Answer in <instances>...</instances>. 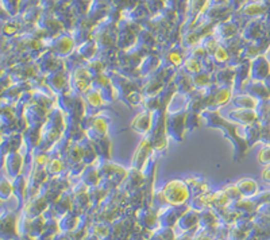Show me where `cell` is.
<instances>
[{
    "instance_id": "30bf717a",
    "label": "cell",
    "mask_w": 270,
    "mask_h": 240,
    "mask_svg": "<svg viewBox=\"0 0 270 240\" xmlns=\"http://www.w3.org/2000/svg\"><path fill=\"white\" fill-rule=\"evenodd\" d=\"M48 83L50 84L53 91H55V92H62V91L65 92L66 91V88H64L66 84V78L62 73H55V74L49 77Z\"/></svg>"
},
{
    "instance_id": "7a4b0ae2",
    "label": "cell",
    "mask_w": 270,
    "mask_h": 240,
    "mask_svg": "<svg viewBox=\"0 0 270 240\" xmlns=\"http://www.w3.org/2000/svg\"><path fill=\"white\" fill-rule=\"evenodd\" d=\"M166 113L165 109H157L153 112V123L147 132V139L150 141L154 150H164L166 146Z\"/></svg>"
},
{
    "instance_id": "5bb4252c",
    "label": "cell",
    "mask_w": 270,
    "mask_h": 240,
    "mask_svg": "<svg viewBox=\"0 0 270 240\" xmlns=\"http://www.w3.org/2000/svg\"><path fill=\"white\" fill-rule=\"evenodd\" d=\"M176 81H177V87H179L177 89H179V92L181 93V95H188V93L192 92V89H194V88L190 87V81L188 77L177 76Z\"/></svg>"
},
{
    "instance_id": "3957f363",
    "label": "cell",
    "mask_w": 270,
    "mask_h": 240,
    "mask_svg": "<svg viewBox=\"0 0 270 240\" xmlns=\"http://www.w3.org/2000/svg\"><path fill=\"white\" fill-rule=\"evenodd\" d=\"M186 115L188 112L181 111V112H169L168 117H166V131L176 139L177 142H181L184 136V131L186 127Z\"/></svg>"
},
{
    "instance_id": "2e32d148",
    "label": "cell",
    "mask_w": 270,
    "mask_h": 240,
    "mask_svg": "<svg viewBox=\"0 0 270 240\" xmlns=\"http://www.w3.org/2000/svg\"><path fill=\"white\" fill-rule=\"evenodd\" d=\"M197 126H199V113L188 112V115H186V127H188V130L192 131Z\"/></svg>"
},
{
    "instance_id": "ba28073f",
    "label": "cell",
    "mask_w": 270,
    "mask_h": 240,
    "mask_svg": "<svg viewBox=\"0 0 270 240\" xmlns=\"http://www.w3.org/2000/svg\"><path fill=\"white\" fill-rule=\"evenodd\" d=\"M25 141L30 150L38 149L42 141V131H41L40 126H30L29 128H26Z\"/></svg>"
},
{
    "instance_id": "7c38bea8",
    "label": "cell",
    "mask_w": 270,
    "mask_h": 240,
    "mask_svg": "<svg viewBox=\"0 0 270 240\" xmlns=\"http://www.w3.org/2000/svg\"><path fill=\"white\" fill-rule=\"evenodd\" d=\"M7 168L8 170L11 171V173H16L21 168V165H22V156L19 155L18 153H10L7 154Z\"/></svg>"
},
{
    "instance_id": "9a60e30c",
    "label": "cell",
    "mask_w": 270,
    "mask_h": 240,
    "mask_svg": "<svg viewBox=\"0 0 270 240\" xmlns=\"http://www.w3.org/2000/svg\"><path fill=\"white\" fill-rule=\"evenodd\" d=\"M194 84L197 89H207L208 87H211V81L207 76H196L194 78Z\"/></svg>"
},
{
    "instance_id": "5b68a950",
    "label": "cell",
    "mask_w": 270,
    "mask_h": 240,
    "mask_svg": "<svg viewBox=\"0 0 270 240\" xmlns=\"http://www.w3.org/2000/svg\"><path fill=\"white\" fill-rule=\"evenodd\" d=\"M107 128H108L107 119H103V117H96L95 122L92 123L91 127L87 130L88 138L91 139L92 142H96V141H99V139L106 138Z\"/></svg>"
},
{
    "instance_id": "52a82bcc",
    "label": "cell",
    "mask_w": 270,
    "mask_h": 240,
    "mask_svg": "<svg viewBox=\"0 0 270 240\" xmlns=\"http://www.w3.org/2000/svg\"><path fill=\"white\" fill-rule=\"evenodd\" d=\"M151 123H153V115L150 113V111H143L139 115L134 117L132 120V128L137 130L138 132H149L151 128Z\"/></svg>"
},
{
    "instance_id": "8fae6325",
    "label": "cell",
    "mask_w": 270,
    "mask_h": 240,
    "mask_svg": "<svg viewBox=\"0 0 270 240\" xmlns=\"http://www.w3.org/2000/svg\"><path fill=\"white\" fill-rule=\"evenodd\" d=\"M253 113L250 111H246V109H238V111H234V112L228 113V117L234 120H238L241 123H250L252 120Z\"/></svg>"
},
{
    "instance_id": "4fadbf2b",
    "label": "cell",
    "mask_w": 270,
    "mask_h": 240,
    "mask_svg": "<svg viewBox=\"0 0 270 240\" xmlns=\"http://www.w3.org/2000/svg\"><path fill=\"white\" fill-rule=\"evenodd\" d=\"M85 97H87L88 103H89L92 107H100L103 104L102 95H100V92L96 91V89L89 88L87 91V96H85Z\"/></svg>"
},
{
    "instance_id": "277c9868",
    "label": "cell",
    "mask_w": 270,
    "mask_h": 240,
    "mask_svg": "<svg viewBox=\"0 0 270 240\" xmlns=\"http://www.w3.org/2000/svg\"><path fill=\"white\" fill-rule=\"evenodd\" d=\"M25 116L30 126H40L41 123H44L45 120H48L49 112L45 107L40 106V104H33V106H30L29 108L26 109Z\"/></svg>"
},
{
    "instance_id": "8992f818",
    "label": "cell",
    "mask_w": 270,
    "mask_h": 240,
    "mask_svg": "<svg viewBox=\"0 0 270 240\" xmlns=\"http://www.w3.org/2000/svg\"><path fill=\"white\" fill-rule=\"evenodd\" d=\"M153 151V146L150 143L149 139H143L141 145L138 146V149L135 151L134 159H132V165H134V168L141 169L142 168V165L146 162L147 156L150 155V153Z\"/></svg>"
},
{
    "instance_id": "6da1fadb",
    "label": "cell",
    "mask_w": 270,
    "mask_h": 240,
    "mask_svg": "<svg viewBox=\"0 0 270 240\" xmlns=\"http://www.w3.org/2000/svg\"><path fill=\"white\" fill-rule=\"evenodd\" d=\"M201 116L207 120V123H208V126H211V127H219L224 130V135H226L227 138L230 139L231 142L234 143V146H235L237 154H245L246 145L245 142H243V139H241L238 136L237 128L234 127L231 123H227L226 120L223 119L219 113H218V111H204V112L201 113Z\"/></svg>"
},
{
    "instance_id": "9c48e42d",
    "label": "cell",
    "mask_w": 270,
    "mask_h": 240,
    "mask_svg": "<svg viewBox=\"0 0 270 240\" xmlns=\"http://www.w3.org/2000/svg\"><path fill=\"white\" fill-rule=\"evenodd\" d=\"M21 142H22V139L16 132H8L6 139H3V143H2V151L6 154L16 153Z\"/></svg>"
}]
</instances>
